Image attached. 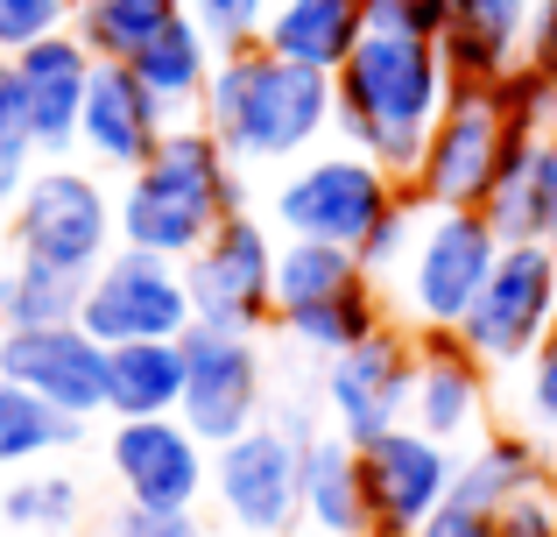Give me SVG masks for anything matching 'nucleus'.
Returning a JSON list of instances; mask_svg holds the SVG:
<instances>
[{
  "mask_svg": "<svg viewBox=\"0 0 557 537\" xmlns=\"http://www.w3.org/2000/svg\"><path fill=\"white\" fill-rule=\"evenodd\" d=\"M28 149V127H22V93H14V64L0 57V156Z\"/></svg>",
  "mask_w": 557,
  "mask_h": 537,
  "instance_id": "obj_40",
  "label": "nucleus"
},
{
  "mask_svg": "<svg viewBox=\"0 0 557 537\" xmlns=\"http://www.w3.org/2000/svg\"><path fill=\"white\" fill-rule=\"evenodd\" d=\"M409 389H417V332L403 318H388L360 346L332 354L325 375H318V403H325L332 431L354 439V446L409 425Z\"/></svg>",
  "mask_w": 557,
  "mask_h": 537,
  "instance_id": "obj_12",
  "label": "nucleus"
},
{
  "mask_svg": "<svg viewBox=\"0 0 557 537\" xmlns=\"http://www.w3.org/2000/svg\"><path fill=\"white\" fill-rule=\"evenodd\" d=\"M113 481L141 510H198L212 488V446L184 417H113Z\"/></svg>",
  "mask_w": 557,
  "mask_h": 537,
  "instance_id": "obj_17",
  "label": "nucleus"
},
{
  "mask_svg": "<svg viewBox=\"0 0 557 537\" xmlns=\"http://www.w3.org/2000/svg\"><path fill=\"white\" fill-rule=\"evenodd\" d=\"M536 212H544V241L557 248V135L536 149Z\"/></svg>",
  "mask_w": 557,
  "mask_h": 537,
  "instance_id": "obj_41",
  "label": "nucleus"
},
{
  "mask_svg": "<svg viewBox=\"0 0 557 537\" xmlns=\"http://www.w3.org/2000/svg\"><path fill=\"white\" fill-rule=\"evenodd\" d=\"M107 537H205V524H198V510H141V502H121Z\"/></svg>",
  "mask_w": 557,
  "mask_h": 537,
  "instance_id": "obj_36",
  "label": "nucleus"
},
{
  "mask_svg": "<svg viewBox=\"0 0 557 537\" xmlns=\"http://www.w3.org/2000/svg\"><path fill=\"white\" fill-rule=\"evenodd\" d=\"M409 184L388 178L374 156L360 149H325L304 156L283 184H275V227L283 241H325V248H360L395 206H403Z\"/></svg>",
  "mask_w": 557,
  "mask_h": 537,
  "instance_id": "obj_7",
  "label": "nucleus"
},
{
  "mask_svg": "<svg viewBox=\"0 0 557 537\" xmlns=\"http://www.w3.org/2000/svg\"><path fill=\"white\" fill-rule=\"evenodd\" d=\"M269 403V375H261V346L240 326H190L184 332V425L205 446L240 439L247 425H261Z\"/></svg>",
  "mask_w": 557,
  "mask_h": 537,
  "instance_id": "obj_13",
  "label": "nucleus"
},
{
  "mask_svg": "<svg viewBox=\"0 0 557 537\" xmlns=\"http://www.w3.org/2000/svg\"><path fill=\"white\" fill-rule=\"evenodd\" d=\"M339 107H332V127L346 135V149L374 156L388 178H417L423 142H431L437 113L451 99V64L437 50V36H388V28H368L354 57L332 78Z\"/></svg>",
  "mask_w": 557,
  "mask_h": 537,
  "instance_id": "obj_1",
  "label": "nucleus"
},
{
  "mask_svg": "<svg viewBox=\"0 0 557 537\" xmlns=\"http://www.w3.org/2000/svg\"><path fill=\"white\" fill-rule=\"evenodd\" d=\"M28 163H36V149H8L0 156V206H14V198L28 192V178H36Z\"/></svg>",
  "mask_w": 557,
  "mask_h": 537,
  "instance_id": "obj_42",
  "label": "nucleus"
},
{
  "mask_svg": "<svg viewBox=\"0 0 557 537\" xmlns=\"http://www.w3.org/2000/svg\"><path fill=\"white\" fill-rule=\"evenodd\" d=\"M170 127H177V113L135 78V64H127V57H99L92 93H85V121H78V156L85 163L113 170V178H135V170L163 149Z\"/></svg>",
  "mask_w": 557,
  "mask_h": 537,
  "instance_id": "obj_18",
  "label": "nucleus"
},
{
  "mask_svg": "<svg viewBox=\"0 0 557 537\" xmlns=\"http://www.w3.org/2000/svg\"><path fill=\"white\" fill-rule=\"evenodd\" d=\"M78 326L107 346H135V340H184L198 326L184 263L170 255H141V248H113L107 263L85 276V312Z\"/></svg>",
  "mask_w": 557,
  "mask_h": 537,
  "instance_id": "obj_11",
  "label": "nucleus"
},
{
  "mask_svg": "<svg viewBox=\"0 0 557 537\" xmlns=\"http://www.w3.org/2000/svg\"><path fill=\"white\" fill-rule=\"evenodd\" d=\"M107 361L113 346L92 340L85 326H28L0 332V375L22 389H36L42 403H57L64 417H99L107 411Z\"/></svg>",
  "mask_w": 557,
  "mask_h": 537,
  "instance_id": "obj_19",
  "label": "nucleus"
},
{
  "mask_svg": "<svg viewBox=\"0 0 557 537\" xmlns=\"http://www.w3.org/2000/svg\"><path fill=\"white\" fill-rule=\"evenodd\" d=\"M85 312V276L36 263V255H14V269L0 276V326L28 332V326H78Z\"/></svg>",
  "mask_w": 557,
  "mask_h": 537,
  "instance_id": "obj_26",
  "label": "nucleus"
},
{
  "mask_svg": "<svg viewBox=\"0 0 557 537\" xmlns=\"http://www.w3.org/2000/svg\"><path fill=\"white\" fill-rule=\"evenodd\" d=\"M360 42H368V0H275L269 28H261V50L332 71V78Z\"/></svg>",
  "mask_w": 557,
  "mask_h": 537,
  "instance_id": "obj_23",
  "label": "nucleus"
},
{
  "mask_svg": "<svg viewBox=\"0 0 557 537\" xmlns=\"http://www.w3.org/2000/svg\"><path fill=\"white\" fill-rule=\"evenodd\" d=\"M269 14H275V0H190V22L205 28V42H212L219 57L255 50L261 28H269Z\"/></svg>",
  "mask_w": 557,
  "mask_h": 537,
  "instance_id": "obj_31",
  "label": "nucleus"
},
{
  "mask_svg": "<svg viewBox=\"0 0 557 537\" xmlns=\"http://www.w3.org/2000/svg\"><path fill=\"white\" fill-rule=\"evenodd\" d=\"M550 496H557V446H550Z\"/></svg>",
  "mask_w": 557,
  "mask_h": 537,
  "instance_id": "obj_43",
  "label": "nucleus"
},
{
  "mask_svg": "<svg viewBox=\"0 0 557 537\" xmlns=\"http://www.w3.org/2000/svg\"><path fill=\"white\" fill-rule=\"evenodd\" d=\"M502 537H557V496L550 481L522 488V496L502 502Z\"/></svg>",
  "mask_w": 557,
  "mask_h": 537,
  "instance_id": "obj_38",
  "label": "nucleus"
},
{
  "mask_svg": "<svg viewBox=\"0 0 557 537\" xmlns=\"http://www.w3.org/2000/svg\"><path fill=\"white\" fill-rule=\"evenodd\" d=\"M127 64H135V78L149 85L170 113H184V107H198V99H205V85H212V71H219V50L205 42V28L184 14V22H170L156 42H141Z\"/></svg>",
  "mask_w": 557,
  "mask_h": 537,
  "instance_id": "obj_25",
  "label": "nucleus"
},
{
  "mask_svg": "<svg viewBox=\"0 0 557 537\" xmlns=\"http://www.w3.org/2000/svg\"><path fill=\"white\" fill-rule=\"evenodd\" d=\"M459 446L431 439L417 425H395L381 439L360 446V474H368V510H374V537H417L431 524V510L451 496L459 481Z\"/></svg>",
  "mask_w": 557,
  "mask_h": 537,
  "instance_id": "obj_15",
  "label": "nucleus"
},
{
  "mask_svg": "<svg viewBox=\"0 0 557 537\" xmlns=\"http://www.w3.org/2000/svg\"><path fill=\"white\" fill-rule=\"evenodd\" d=\"M487 361L459 340V332H417V389H409V425L431 431L445 446H480L494 417V382Z\"/></svg>",
  "mask_w": 557,
  "mask_h": 537,
  "instance_id": "obj_20",
  "label": "nucleus"
},
{
  "mask_svg": "<svg viewBox=\"0 0 557 537\" xmlns=\"http://www.w3.org/2000/svg\"><path fill=\"white\" fill-rule=\"evenodd\" d=\"M184 283L205 326H240V332L275 326V234L255 212H233L184 263Z\"/></svg>",
  "mask_w": 557,
  "mask_h": 537,
  "instance_id": "obj_14",
  "label": "nucleus"
},
{
  "mask_svg": "<svg viewBox=\"0 0 557 537\" xmlns=\"http://www.w3.org/2000/svg\"><path fill=\"white\" fill-rule=\"evenodd\" d=\"M318 439L311 411L289 403L283 417H261L240 439L212 446V502L247 537H289L304 524V446Z\"/></svg>",
  "mask_w": 557,
  "mask_h": 537,
  "instance_id": "obj_6",
  "label": "nucleus"
},
{
  "mask_svg": "<svg viewBox=\"0 0 557 537\" xmlns=\"http://www.w3.org/2000/svg\"><path fill=\"white\" fill-rule=\"evenodd\" d=\"M522 156H536V149H516L494 85H451L431 142H423V163H417V178H409V192H417L423 206H487L494 184H502Z\"/></svg>",
  "mask_w": 557,
  "mask_h": 537,
  "instance_id": "obj_9",
  "label": "nucleus"
},
{
  "mask_svg": "<svg viewBox=\"0 0 557 537\" xmlns=\"http://www.w3.org/2000/svg\"><path fill=\"white\" fill-rule=\"evenodd\" d=\"M233 212H240V163L205 121H177L163 149L135 178H121V248L190 263Z\"/></svg>",
  "mask_w": 557,
  "mask_h": 537,
  "instance_id": "obj_3",
  "label": "nucleus"
},
{
  "mask_svg": "<svg viewBox=\"0 0 557 537\" xmlns=\"http://www.w3.org/2000/svg\"><path fill=\"white\" fill-rule=\"evenodd\" d=\"M522 389H516V425L536 431L544 446H557V332L544 346H536L530 361H522Z\"/></svg>",
  "mask_w": 557,
  "mask_h": 537,
  "instance_id": "obj_32",
  "label": "nucleus"
},
{
  "mask_svg": "<svg viewBox=\"0 0 557 537\" xmlns=\"http://www.w3.org/2000/svg\"><path fill=\"white\" fill-rule=\"evenodd\" d=\"M332 107H339L332 71L289 64V57L255 42V50L219 57L212 85L198 99V121L226 142V156L240 170H261V163H304L325 142Z\"/></svg>",
  "mask_w": 557,
  "mask_h": 537,
  "instance_id": "obj_2",
  "label": "nucleus"
},
{
  "mask_svg": "<svg viewBox=\"0 0 557 537\" xmlns=\"http://www.w3.org/2000/svg\"><path fill=\"white\" fill-rule=\"evenodd\" d=\"M536 0H451L437 50L451 64V85H502L508 71L530 64Z\"/></svg>",
  "mask_w": 557,
  "mask_h": 537,
  "instance_id": "obj_21",
  "label": "nucleus"
},
{
  "mask_svg": "<svg viewBox=\"0 0 557 537\" xmlns=\"http://www.w3.org/2000/svg\"><path fill=\"white\" fill-rule=\"evenodd\" d=\"M78 431H85L78 417H64L57 403H42L36 389H22V382L0 375V467H28V460L71 446Z\"/></svg>",
  "mask_w": 557,
  "mask_h": 537,
  "instance_id": "obj_28",
  "label": "nucleus"
},
{
  "mask_svg": "<svg viewBox=\"0 0 557 537\" xmlns=\"http://www.w3.org/2000/svg\"><path fill=\"white\" fill-rule=\"evenodd\" d=\"M451 0H368V28H388V36H437L445 28Z\"/></svg>",
  "mask_w": 557,
  "mask_h": 537,
  "instance_id": "obj_37",
  "label": "nucleus"
},
{
  "mask_svg": "<svg viewBox=\"0 0 557 537\" xmlns=\"http://www.w3.org/2000/svg\"><path fill=\"white\" fill-rule=\"evenodd\" d=\"M184 14L190 0H71V28L92 42V57H135Z\"/></svg>",
  "mask_w": 557,
  "mask_h": 537,
  "instance_id": "obj_27",
  "label": "nucleus"
},
{
  "mask_svg": "<svg viewBox=\"0 0 557 537\" xmlns=\"http://www.w3.org/2000/svg\"><path fill=\"white\" fill-rule=\"evenodd\" d=\"M409 227H417V198L403 192V206H395L388 220H381L374 234L354 248L360 263H368V276H374V283H388V276H395V263H403V248H409Z\"/></svg>",
  "mask_w": 557,
  "mask_h": 537,
  "instance_id": "obj_34",
  "label": "nucleus"
},
{
  "mask_svg": "<svg viewBox=\"0 0 557 537\" xmlns=\"http://www.w3.org/2000/svg\"><path fill=\"white\" fill-rule=\"evenodd\" d=\"M417 198V192H409ZM508 241L494 234V220L480 206H423L417 198V227H409V248L388 290V312L403 318L409 332H459L473 297L487 290L494 263H502Z\"/></svg>",
  "mask_w": 557,
  "mask_h": 537,
  "instance_id": "obj_4",
  "label": "nucleus"
},
{
  "mask_svg": "<svg viewBox=\"0 0 557 537\" xmlns=\"http://www.w3.org/2000/svg\"><path fill=\"white\" fill-rule=\"evenodd\" d=\"M530 71L557 93V0H536V28H530Z\"/></svg>",
  "mask_w": 557,
  "mask_h": 537,
  "instance_id": "obj_39",
  "label": "nucleus"
},
{
  "mask_svg": "<svg viewBox=\"0 0 557 537\" xmlns=\"http://www.w3.org/2000/svg\"><path fill=\"white\" fill-rule=\"evenodd\" d=\"M557 332V248L550 241H508L502 263H494L487 290L473 297L459 340L473 346L487 368L516 375Z\"/></svg>",
  "mask_w": 557,
  "mask_h": 537,
  "instance_id": "obj_10",
  "label": "nucleus"
},
{
  "mask_svg": "<svg viewBox=\"0 0 557 537\" xmlns=\"http://www.w3.org/2000/svg\"><path fill=\"white\" fill-rule=\"evenodd\" d=\"M85 496L71 474H22V481L0 496V524L28 530V537H71V524H78Z\"/></svg>",
  "mask_w": 557,
  "mask_h": 537,
  "instance_id": "obj_29",
  "label": "nucleus"
},
{
  "mask_svg": "<svg viewBox=\"0 0 557 537\" xmlns=\"http://www.w3.org/2000/svg\"><path fill=\"white\" fill-rule=\"evenodd\" d=\"M14 64V93H22V127L28 149L42 163H71L78 156V121H85V93H92V42L78 28H57V36L28 42L8 57Z\"/></svg>",
  "mask_w": 557,
  "mask_h": 537,
  "instance_id": "obj_16",
  "label": "nucleus"
},
{
  "mask_svg": "<svg viewBox=\"0 0 557 537\" xmlns=\"http://www.w3.org/2000/svg\"><path fill=\"white\" fill-rule=\"evenodd\" d=\"M113 417H177L184 411V340H135L107 361Z\"/></svg>",
  "mask_w": 557,
  "mask_h": 537,
  "instance_id": "obj_24",
  "label": "nucleus"
},
{
  "mask_svg": "<svg viewBox=\"0 0 557 537\" xmlns=\"http://www.w3.org/2000/svg\"><path fill=\"white\" fill-rule=\"evenodd\" d=\"M536 149H544V142H536ZM480 212L494 220L502 241H544V212H536V156H522V163L494 184V198Z\"/></svg>",
  "mask_w": 557,
  "mask_h": 537,
  "instance_id": "obj_30",
  "label": "nucleus"
},
{
  "mask_svg": "<svg viewBox=\"0 0 557 537\" xmlns=\"http://www.w3.org/2000/svg\"><path fill=\"white\" fill-rule=\"evenodd\" d=\"M71 28V0H0V57Z\"/></svg>",
  "mask_w": 557,
  "mask_h": 537,
  "instance_id": "obj_33",
  "label": "nucleus"
},
{
  "mask_svg": "<svg viewBox=\"0 0 557 537\" xmlns=\"http://www.w3.org/2000/svg\"><path fill=\"white\" fill-rule=\"evenodd\" d=\"M417 537H502V510H487V502H473V496H459V488H451Z\"/></svg>",
  "mask_w": 557,
  "mask_h": 537,
  "instance_id": "obj_35",
  "label": "nucleus"
},
{
  "mask_svg": "<svg viewBox=\"0 0 557 537\" xmlns=\"http://www.w3.org/2000/svg\"><path fill=\"white\" fill-rule=\"evenodd\" d=\"M14 255H36V263H57L71 276H92L121 241V198H107L99 170L78 163H42L28 178V192L14 198Z\"/></svg>",
  "mask_w": 557,
  "mask_h": 537,
  "instance_id": "obj_8",
  "label": "nucleus"
},
{
  "mask_svg": "<svg viewBox=\"0 0 557 537\" xmlns=\"http://www.w3.org/2000/svg\"><path fill=\"white\" fill-rule=\"evenodd\" d=\"M388 318V290L368 276L354 248H325V241L275 248V332H289V346L332 361L368 332H381Z\"/></svg>",
  "mask_w": 557,
  "mask_h": 537,
  "instance_id": "obj_5",
  "label": "nucleus"
},
{
  "mask_svg": "<svg viewBox=\"0 0 557 537\" xmlns=\"http://www.w3.org/2000/svg\"><path fill=\"white\" fill-rule=\"evenodd\" d=\"M304 530L311 537H374L360 446L339 439V431H318L304 446Z\"/></svg>",
  "mask_w": 557,
  "mask_h": 537,
  "instance_id": "obj_22",
  "label": "nucleus"
}]
</instances>
